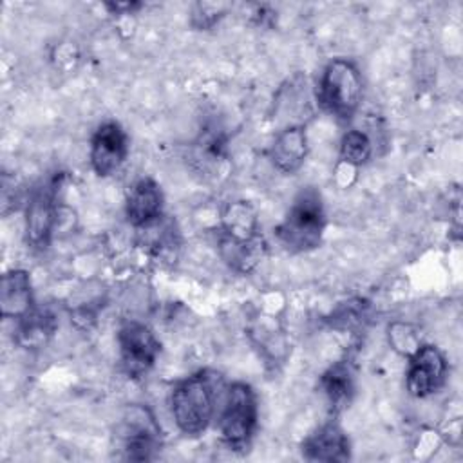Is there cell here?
<instances>
[{
  "label": "cell",
  "instance_id": "cell-19",
  "mask_svg": "<svg viewBox=\"0 0 463 463\" xmlns=\"http://www.w3.org/2000/svg\"><path fill=\"white\" fill-rule=\"evenodd\" d=\"M369 318V304L364 298H353L340 304L331 315V326L336 329L362 327Z\"/></svg>",
  "mask_w": 463,
  "mask_h": 463
},
{
  "label": "cell",
  "instance_id": "cell-3",
  "mask_svg": "<svg viewBox=\"0 0 463 463\" xmlns=\"http://www.w3.org/2000/svg\"><path fill=\"white\" fill-rule=\"evenodd\" d=\"M326 226L327 213L322 194L315 186H302L275 228V235L286 251L307 253L320 248Z\"/></svg>",
  "mask_w": 463,
  "mask_h": 463
},
{
  "label": "cell",
  "instance_id": "cell-21",
  "mask_svg": "<svg viewBox=\"0 0 463 463\" xmlns=\"http://www.w3.org/2000/svg\"><path fill=\"white\" fill-rule=\"evenodd\" d=\"M226 9H228V5H215V4H201V2H197L192 7L190 24L197 31H208L215 24H219V20L226 14Z\"/></svg>",
  "mask_w": 463,
  "mask_h": 463
},
{
  "label": "cell",
  "instance_id": "cell-12",
  "mask_svg": "<svg viewBox=\"0 0 463 463\" xmlns=\"http://www.w3.org/2000/svg\"><path fill=\"white\" fill-rule=\"evenodd\" d=\"M165 215V194L161 184L145 175L136 179L125 195V217L136 230H143Z\"/></svg>",
  "mask_w": 463,
  "mask_h": 463
},
{
  "label": "cell",
  "instance_id": "cell-13",
  "mask_svg": "<svg viewBox=\"0 0 463 463\" xmlns=\"http://www.w3.org/2000/svg\"><path fill=\"white\" fill-rule=\"evenodd\" d=\"M307 154L309 139L304 123H293L279 130L268 152L271 165L286 175L297 174L304 166Z\"/></svg>",
  "mask_w": 463,
  "mask_h": 463
},
{
  "label": "cell",
  "instance_id": "cell-8",
  "mask_svg": "<svg viewBox=\"0 0 463 463\" xmlns=\"http://www.w3.org/2000/svg\"><path fill=\"white\" fill-rule=\"evenodd\" d=\"M116 340L119 367L127 378L139 380L154 369L161 354V340L150 326L139 320H125L118 329Z\"/></svg>",
  "mask_w": 463,
  "mask_h": 463
},
{
  "label": "cell",
  "instance_id": "cell-11",
  "mask_svg": "<svg viewBox=\"0 0 463 463\" xmlns=\"http://www.w3.org/2000/svg\"><path fill=\"white\" fill-rule=\"evenodd\" d=\"M300 454L307 461L342 463L351 459V441L344 427L333 416L304 438Z\"/></svg>",
  "mask_w": 463,
  "mask_h": 463
},
{
  "label": "cell",
  "instance_id": "cell-1",
  "mask_svg": "<svg viewBox=\"0 0 463 463\" xmlns=\"http://www.w3.org/2000/svg\"><path fill=\"white\" fill-rule=\"evenodd\" d=\"M217 251L222 262L239 275L253 273L268 255V242L255 206L250 201H230L217 226Z\"/></svg>",
  "mask_w": 463,
  "mask_h": 463
},
{
  "label": "cell",
  "instance_id": "cell-16",
  "mask_svg": "<svg viewBox=\"0 0 463 463\" xmlns=\"http://www.w3.org/2000/svg\"><path fill=\"white\" fill-rule=\"evenodd\" d=\"M58 329V318L47 306H34L25 317L14 322L13 340L25 351H38L45 347Z\"/></svg>",
  "mask_w": 463,
  "mask_h": 463
},
{
  "label": "cell",
  "instance_id": "cell-10",
  "mask_svg": "<svg viewBox=\"0 0 463 463\" xmlns=\"http://www.w3.org/2000/svg\"><path fill=\"white\" fill-rule=\"evenodd\" d=\"M128 152L130 139L119 121L107 119L94 128L89 141V163L96 175L116 174L128 159Z\"/></svg>",
  "mask_w": 463,
  "mask_h": 463
},
{
  "label": "cell",
  "instance_id": "cell-20",
  "mask_svg": "<svg viewBox=\"0 0 463 463\" xmlns=\"http://www.w3.org/2000/svg\"><path fill=\"white\" fill-rule=\"evenodd\" d=\"M387 336L392 349L405 358L423 344L418 331L411 324H403V322L391 324L387 329Z\"/></svg>",
  "mask_w": 463,
  "mask_h": 463
},
{
  "label": "cell",
  "instance_id": "cell-2",
  "mask_svg": "<svg viewBox=\"0 0 463 463\" xmlns=\"http://www.w3.org/2000/svg\"><path fill=\"white\" fill-rule=\"evenodd\" d=\"M222 389L221 374L212 369H199L175 382L168 403L177 430L188 438L201 436L217 414Z\"/></svg>",
  "mask_w": 463,
  "mask_h": 463
},
{
  "label": "cell",
  "instance_id": "cell-6",
  "mask_svg": "<svg viewBox=\"0 0 463 463\" xmlns=\"http://www.w3.org/2000/svg\"><path fill=\"white\" fill-rule=\"evenodd\" d=\"M119 458L127 461H152L163 447L161 423L146 403H128L116 429Z\"/></svg>",
  "mask_w": 463,
  "mask_h": 463
},
{
  "label": "cell",
  "instance_id": "cell-9",
  "mask_svg": "<svg viewBox=\"0 0 463 463\" xmlns=\"http://www.w3.org/2000/svg\"><path fill=\"white\" fill-rule=\"evenodd\" d=\"M449 376V360L434 344H421L407 356L405 389L411 396L423 400L443 389Z\"/></svg>",
  "mask_w": 463,
  "mask_h": 463
},
{
  "label": "cell",
  "instance_id": "cell-22",
  "mask_svg": "<svg viewBox=\"0 0 463 463\" xmlns=\"http://www.w3.org/2000/svg\"><path fill=\"white\" fill-rule=\"evenodd\" d=\"M143 5V2H107L105 9L110 14H136Z\"/></svg>",
  "mask_w": 463,
  "mask_h": 463
},
{
  "label": "cell",
  "instance_id": "cell-15",
  "mask_svg": "<svg viewBox=\"0 0 463 463\" xmlns=\"http://www.w3.org/2000/svg\"><path fill=\"white\" fill-rule=\"evenodd\" d=\"M318 391L322 392L331 416L345 411L356 392L354 371L347 358L333 362L318 378Z\"/></svg>",
  "mask_w": 463,
  "mask_h": 463
},
{
  "label": "cell",
  "instance_id": "cell-18",
  "mask_svg": "<svg viewBox=\"0 0 463 463\" xmlns=\"http://www.w3.org/2000/svg\"><path fill=\"white\" fill-rule=\"evenodd\" d=\"M373 139L367 132L360 128H349L342 134L338 143V161L340 165L358 170L365 166L373 157Z\"/></svg>",
  "mask_w": 463,
  "mask_h": 463
},
{
  "label": "cell",
  "instance_id": "cell-14",
  "mask_svg": "<svg viewBox=\"0 0 463 463\" xmlns=\"http://www.w3.org/2000/svg\"><path fill=\"white\" fill-rule=\"evenodd\" d=\"M36 306L31 273L24 268H11L0 279V313L18 322Z\"/></svg>",
  "mask_w": 463,
  "mask_h": 463
},
{
  "label": "cell",
  "instance_id": "cell-7",
  "mask_svg": "<svg viewBox=\"0 0 463 463\" xmlns=\"http://www.w3.org/2000/svg\"><path fill=\"white\" fill-rule=\"evenodd\" d=\"M63 184V175L54 174L34 184L24 203V239L34 251H43L51 246L60 217L58 194Z\"/></svg>",
  "mask_w": 463,
  "mask_h": 463
},
{
  "label": "cell",
  "instance_id": "cell-4",
  "mask_svg": "<svg viewBox=\"0 0 463 463\" xmlns=\"http://www.w3.org/2000/svg\"><path fill=\"white\" fill-rule=\"evenodd\" d=\"M364 99V76L360 67L349 58L329 60L317 83V103L329 116L349 121L358 112Z\"/></svg>",
  "mask_w": 463,
  "mask_h": 463
},
{
  "label": "cell",
  "instance_id": "cell-17",
  "mask_svg": "<svg viewBox=\"0 0 463 463\" xmlns=\"http://www.w3.org/2000/svg\"><path fill=\"white\" fill-rule=\"evenodd\" d=\"M250 336L253 340V345L259 349L260 356L266 360V365L275 367L284 364L289 345L284 333L277 327V324H271L266 320L257 322L251 327Z\"/></svg>",
  "mask_w": 463,
  "mask_h": 463
},
{
  "label": "cell",
  "instance_id": "cell-5",
  "mask_svg": "<svg viewBox=\"0 0 463 463\" xmlns=\"http://www.w3.org/2000/svg\"><path fill=\"white\" fill-rule=\"evenodd\" d=\"M217 427L230 450H248L259 429V398L248 382H232L222 389Z\"/></svg>",
  "mask_w": 463,
  "mask_h": 463
}]
</instances>
